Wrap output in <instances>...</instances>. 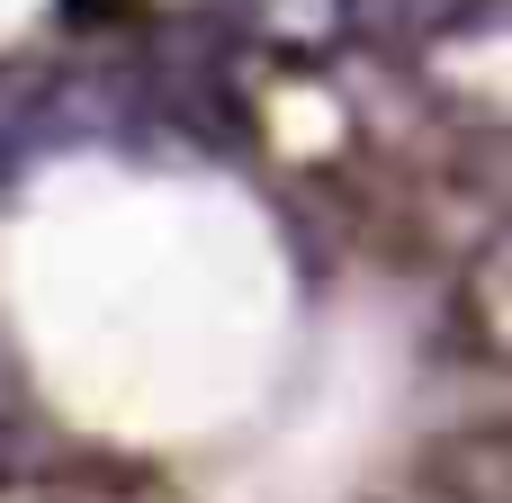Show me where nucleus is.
Listing matches in <instances>:
<instances>
[{
    "mask_svg": "<svg viewBox=\"0 0 512 503\" xmlns=\"http://www.w3.org/2000/svg\"><path fill=\"white\" fill-rule=\"evenodd\" d=\"M468 27H495V0H342V36L387 45V54H423Z\"/></svg>",
    "mask_w": 512,
    "mask_h": 503,
    "instance_id": "f257e3e1",
    "label": "nucleus"
},
{
    "mask_svg": "<svg viewBox=\"0 0 512 503\" xmlns=\"http://www.w3.org/2000/svg\"><path fill=\"white\" fill-rule=\"evenodd\" d=\"M0 503H144L108 477H72V468H9L0 459Z\"/></svg>",
    "mask_w": 512,
    "mask_h": 503,
    "instance_id": "f03ea898",
    "label": "nucleus"
},
{
    "mask_svg": "<svg viewBox=\"0 0 512 503\" xmlns=\"http://www.w3.org/2000/svg\"><path fill=\"white\" fill-rule=\"evenodd\" d=\"M243 18L270 36V45H333L342 36V0H243Z\"/></svg>",
    "mask_w": 512,
    "mask_h": 503,
    "instance_id": "7ed1b4c3",
    "label": "nucleus"
}]
</instances>
